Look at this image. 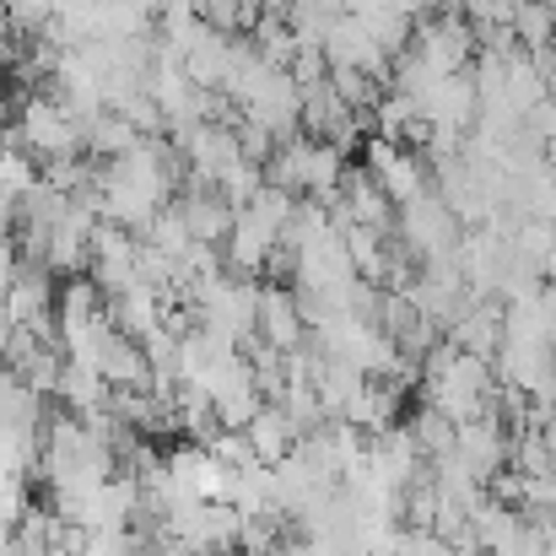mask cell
I'll return each instance as SVG.
<instances>
[{
	"mask_svg": "<svg viewBox=\"0 0 556 556\" xmlns=\"http://www.w3.org/2000/svg\"><path fill=\"white\" fill-rule=\"evenodd\" d=\"M43 179V168H38V157L27 152V147H0V194L5 200H16L22 205V194Z\"/></svg>",
	"mask_w": 556,
	"mask_h": 556,
	"instance_id": "19",
	"label": "cell"
},
{
	"mask_svg": "<svg viewBox=\"0 0 556 556\" xmlns=\"http://www.w3.org/2000/svg\"><path fill=\"white\" fill-rule=\"evenodd\" d=\"M141 238H147L152 249H163L168 260H185L189 249H194V238H189L185 211H179V205H168V211H157V216H152V227H147Z\"/></svg>",
	"mask_w": 556,
	"mask_h": 556,
	"instance_id": "20",
	"label": "cell"
},
{
	"mask_svg": "<svg viewBox=\"0 0 556 556\" xmlns=\"http://www.w3.org/2000/svg\"><path fill=\"white\" fill-rule=\"evenodd\" d=\"M260 5H265L270 16H287V11H292V0H260Z\"/></svg>",
	"mask_w": 556,
	"mask_h": 556,
	"instance_id": "23",
	"label": "cell"
},
{
	"mask_svg": "<svg viewBox=\"0 0 556 556\" xmlns=\"http://www.w3.org/2000/svg\"><path fill=\"white\" fill-rule=\"evenodd\" d=\"M114 114H125L141 136H168V119H163V109H157V98L141 87V92H130L125 103H114Z\"/></svg>",
	"mask_w": 556,
	"mask_h": 556,
	"instance_id": "22",
	"label": "cell"
},
{
	"mask_svg": "<svg viewBox=\"0 0 556 556\" xmlns=\"http://www.w3.org/2000/svg\"><path fill=\"white\" fill-rule=\"evenodd\" d=\"M421 400L432 410H443L454 427H465V421H481V416L497 410L503 383H497V368L486 357H470V352L443 341L421 357Z\"/></svg>",
	"mask_w": 556,
	"mask_h": 556,
	"instance_id": "1",
	"label": "cell"
},
{
	"mask_svg": "<svg viewBox=\"0 0 556 556\" xmlns=\"http://www.w3.org/2000/svg\"><path fill=\"white\" fill-rule=\"evenodd\" d=\"M552 49H556V43H552Z\"/></svg>",
	"mask_w": 556,
	"mask_h": 556,
	"instance_id": "25",
	"label": "cell"
},
{
	"mask_svg": "<svg viewBox=\"0 0 556 556\" xmlns=\"http://www.w3.org/2000/svg\"><path fill=\"white\" fill-rule=\"evenodd\" d=\"M141 141H147V136H141L125 114H114V109H109V114H98V119L81 130V147H87V157H92V163H119V157H125V152H136Z\"/></svg>",
	"mask_w": 556,
	"mask_h": 556,
	"instance_id": "15",
	"label": "cell"
},
{
	"mask_svg": "<svg viewBox=\"0 0 556 556\" xmlns=\"http://www.w3.org/2000/svg\"><path fill=\"white\" fill-rule=\"evenodd\" d=\"M254 336H260L265 346H276L281 357L298 352V346H308V319H303L292 287H281V281H265V287H260V330H254Z\"/></svg>",
	"mask_w": 556,
	"mask_h": 556,
	"instance_id": "8",
	"label": "cell"
},
{
	"mask_svg": "<svg viewBox=\"0 0 556 556\" xmlns=\"http://www.w3.org/2000/svg\"><path fill=\"white\" fill-rule=\"evenodd\" d=\"M5 114H16V98H5V87H0V125H5Z\"/></svg>",
	"mask_w": 556,
	"mask_h": 556,
	"instance_id": "24",
	"label": "cell"
},
{
	"mask_svg": "<svg viewBox=\"0 0 556 556\" xmlns=\"http://www.w3.org/2000/svg\"><path fill=\"white\" fill-rule=\"evenodd\" d=\"M71 416H81V421H92V416H103L109 410V400H114V383L103 378L98 368H81V363H65V378H60V394H54Z\"/></svg>",
	"mask_w": 556,
	"mask_h": 556,
	"instance_id": "14",
	"label": "cell"
},
{
	"mask_svg": "<svg viewBox=\"0 0 556 556\" xmlns=\"http://www.w3.org/2000/svg\"><path fill=\"white\" fill-rule=\"evenodd\" d=\"M341 22H346V5L341 0H292V11H287V27L298 33L303 49H325Z\"/></svg>",
	"mask_w": 556,
	"mask_h": 556,
	"instance_id": "16",
	"label": "cell"
},
{
	"mask_svg": "<svg viewBox=\"0 0 556 556\" xmlns=\"http://www.w3.org/2000/svg\"><path fill=\"white\" fill-rule=\"evenodd\" d=\"M503 336H508V325H503V303L497 298H470V308L448 325V346H459L470 357H486V363H497Z\"/></svg>",
	"mask_w": 556,
	"mask_h": 556,
	"instance_id": "10",
	"label": "cell"
},
{
	"mask_svg": "<svg viewBox=\"0 0 556 556\" xmlns=\"http://www.w3.org/2000/svg\"><path fill=\"white\" fill-rule=\"evenodd\" d=\"M103 319L119 330V336H130V341H147V336H157L163 330V319H168V303H163V292L157 287H130V292H119V298H109V308H103Z\"/></svg>",
	"mask_w": 556,
	"mask_h": 556,
	"instance_id": "12",
	"label": "cell"
},
{
	"mask_svg": "<svg viewBox=\"0 0 556 556\" xmlns=\"http://www.w3.org/2000/svg\"><path fill=\"white\" fill-rule=\"evenodd\" d=\"M405 432L416 438V448H421V459H427V465L448 459V454H454V443H459V427H454L443 410H432L427 400H421V405L405 416Z\"/></svg>",
	"mask_w": 556,
	"mask_h": 556,
	"instance_id": "17",
	"label": "cell"
},
{
	"mask_svg": "<svg viewBox=\"0 0 556 556\" xmlns=\"http://www.w3.org/2000/svg\"><path fill=\"white\" fill-rule=\"evenodd\" d=\"M465 232H470V227L443 205V194H438V189H427L421 200L400 205V222H394V238H400L421 265H432V260H459Z\"/></svg>",
	"mask_w": 556,
	"mask_h": 556,
	"instance_id": "3",
	"label": "cell"
},
{
	"mask_svg": "<svg viewBox=\"0 0 556 556\" xmlns=\"http://www.w3.org/2000/svg\"><path fill=\"white\" fill-rule=\"evenodd\" d=\"M11 125L22 130V147L38 157V168H43V163H60V157H87V147H81V125L60 109L54 92H16V114H11Z\"/></svg>",
	"mask_w": 556,
	"mask_h": 556,
	"instance_id": "2",
	"label": "cell"
},
{
	"mask_svg": "<svg viewBox=\"0 0 556 556\" xmlns=\"http://www.w3.org/2000/svg\"><path fill=\"white\" fill-rule=\"evenodd\" d=\"M5 22H11V38L16 43L43 38V27L54 22V0H5Z\"/></svg>",
	"mask_w": 556,
	"mask_h": 556,
	"instance_id": "21",
	"label": "cell"
},
{
	"mask_svg": "<svg viewBox=\"0 0 556 556\" xmlns=\"http://www.w3.org/2000/svg\"><path fill=\"white\" fill-rule=\"evenodd\" d=\"M416 109H421V119H427V125L470 136V130H476V119H481L476 76H470V71H465V76H432V81H427V92L416 98Z\"/></svg>",
	"mask_w": 556,
	"mask_h": 556,
	"instance_id": "7",
	"label": "cell"
},
{
	"mask_svg": "<svg viewBox=\"0 0 556 556\" xmlns=\"http://www.w3.org/2000/svg\"><path fill=\"white\" fill-rule=\"evenodd\" d=\"M454 454H459V465H465L481 486H492V481L508 470V454H514V432H508L503 410H492V416H481V421H465Z\"/></svg>",
	"mask_w": 556,
	"mask_h": 556,
	"instance_id": "6",
	"label": "cell"
},
{
	"mask_svg": "<svg viewBox=\"0 0 556 556\" xmlns=\"http://www.w3.org/2000/svg\"><path fill=\"white\" fill-rule=\"evenodd\" d=\"M174 205L185 211V227H189V238H194V243L227 249V238H232V222H238V211H232V205L222 200V189H211V185H185Z\"/></svg>",
	"mask_w": 556,
	"mask_h": 556,
	"instance_id": "9",
	"label": "cell"
},
{
	"mask_svg": "<svg viewBox=\"0 0 556 556\" xmlns=\"http://www.w3.org/2000/svg\"><path fill=\"white\" fill-rule=\"evenodd\" d=\"M298 443H303V432L292 427V416H287L281 405H265V410L249 421V448H254V459L270 465V470H276L281 459H292Z\"/></svg>",
	"mask_w": 556,
	"mask_h": 556,
	"instance_id": "13",
	"label": "cell"
},
{
	"mask_svg": "<svg viewBox=\"0 0 556 556\" xmlns=\"http://www.w3.org/2000/svg\"><path fill=\"white\" fill-rule=\"evenodd\" d=\"M92 368L103 372L114 389H152L147 346H141V341H130V336H119L109 319H103V330H98V357H92Z\"/></svg>",
	"mask_w": 556,
	"mask_h": 556,
	"instance_id": "11",
	"label": "cell"
},
{
	"mask_svg": "<svg viewBox=\"0 0 556 556\" xmlns=\"http://www.w3.org/2000/svg\"><path fill=\"white\" fill-rule=\"evenodd\" d=\"M363 168H368L372 185L383 189L394 205H410V200H421V194L432 189V168H427V157H421L416 147H405V141L368 136V147H363Z\"/></svg>",
	"mask_w": 556,
	"mask_h": 556,
	"instance_id": "5",
	"label": "cell"
},
{
	"mask_svg": "<svg viewBox=\"0 0 556 556\" xmlns=\"http://www.w3.org/2000/svg\"><path fill=\"white\" fill-rule=\"evenodd\" d=\"M410 54H416L432 76H465V71L476 65V54H481V38H476V27H470L459 11H443V16L416 22Z\"/></svg>",
	"mask_w": 556,
	"mask_h": 556,
	"instance_id": "4",
	"label": "cell"
},
{
	"mask_svg": "<svg viewBox=\"0 0 556 556\" xmlns=\"http://www.w3.org/2000/svg\"><path fill=\"white\" fill-rule=\"evenodd\" d=\"M508 27L519 33L525 54H541V49H552L556 43V11L546 5V0H519V11H514Z\"/></svg>",
	"mask_w": 556,
	"mask_h": 556,
	"instance_id": "18",
	"label": "cell"
}]
</instances>
